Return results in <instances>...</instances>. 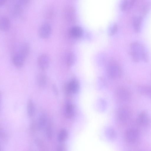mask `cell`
Masks as SVG:
<instances>
[{
    "label": "cell",
    "instance_id": "obj_20",
    "mask_svg": "<svg viewBox=\"0 0 151 151\" xmlns=\"http://www.w3.org/2000/svg\"><path fill=\"white\" fill-rule=\"evenodd\" d=\"M27 111L28 116L31 117L34 115L35 108L34 104L31 99H29L27 102Z\"/></svg>",
    "mask_w": 151,
    "mask_h": 151
},
{
    "label": "cell",
    "instance_id": "obj_19",
    "mask_svg": "<svg viewBox=\"0 0 151 151\" xmlns=\"http://www.w3.org/2000/svg\"><path fill=\"white\" fill-rule=\"evenodd\" d=\"M138 89L142 94L151 99V85L139 86Z\"/></svg>",
    "mask_w": 151,
    "mask_h": 151
},
{
    "label": "cell",
    "instance_id": "obj_24",
    "mask_svg": "<svg viewBox=\"0 0 151 151\" xmlns=\"http://www.w3.org/2000/svg\"><path fill=\"white\" fill-rule=\"evenodd\" d=\"M45 128L47 137L48 139H50L52 136V131L51 123L50 121L48 122Z\"/></svg>",
    "mask_w": 151,
    "mask_h": 151
},
{
    "label": "cell",
    "instance_id": "obj_28",
    "mask_svg": "<svg viewBox=\"0 0 151 151\" xmlns=\"http://www.w3.org/2000/svg\"><path fill=\"white\" fill-rule=\"evenodd\" d=\"M56 151H66V149L63 145H60L57 147Z\"/></svg>",
    "mask_w": 151,
    "mask_h": 151
},
{
    "label": "cell",
    "instance_id": "obj_23",
    "mask_svg": "<svg viewBox=\"0 0 151 151\" xmlns=\"http://www.w3.org/2000/svg\"><path fill=\"white\" fill-rule=\"evenodd\" d=\"M106 135L107 137L111 140H114L116 137V131L111 128H107L105 132Z\"/></svg>",
    "mask_w": 151,
    "mask_h": 151
},
{
    "label": "cell",
    "instance_id": "obj_11",
    "mask_svg": "<svg viewBox=\"0 0 151 151\" xmlns=\"http://www.w3.org/2000/svg\"><path fill=\"white\" fill-rule=\"evenodd\" d=\"M29 49L30 47L29 43L27 42H24L20 44L17 53L25 59L29 54Z\"/></svg>",
    "mask_w": 151,
    "mask_h": 151
},
{
    "label": "cell",
    "instance_id": "obj_27",
    "mask_svg": "<svg viewBox=\"0 0 151 151\" xmlns=\"http://www.w3.org/2000/svg\"><path fill=\"white\" fill-rule=\"evenodd\" d=\"M52 9H50V10L46 11L47 12V13H46V17H47L48 18H51L52 17L53 15L54 12Z\"/></svg>",
    "mask_w": 151,
    "mask_h": 151
},
{
    "label": "cell",
    "instance_id": "obj_26",
    "mask_svg": "<svg viewBox=\"0 0 151 151\" xmlns=\"http://www.w3.org/2000/svg\"><path fill=\"white\" fill-rule=\"evenodd\" d=\"M118 27L117 25L116 24L113 25L111 28L109 34L110 35H112L114 34L117 31Z\"/></svg>",
    "mask_w": 151,
    "mask_h": 151
},
{
    "label": "cell",
    "instance_id": "obj_30",
    "mask_svg": "<svg viewBox=\"0 0 151 151\" xmlns=\"http://www.w3.org/2000/svg\"><path fill=\"white\" fill-rule=\"evenodd\" d=\"M6 1L5 0H0V5L1 6L4 4L5 3Z\"/></svg>",
    "mask_w": 151,
    "mask_h": 151
},
{
    "label": "cell",
    "instance_id": "obj_1",
    "mask_svg": "<svg viewBox=\"0 0 151 151\" xmlns=\"http://www.w3.org/2000/svg\"><path fill=\"white\" fill-rule=\"evenodd\" d=\"M130 53L132 60L135 62L140 60L145 62L148 60V54L145 48L138 42L134 41L131 43Z\"/></svg>",
    "mask_w": 151,
    "mask_h": 151
},
{
    "label": "cell",
    "instance_id": "obj_12",
    "mask_svg": "<svg viewBox=\"0 0 151 151\" xmlns=\"http://www.w3.org/2000/svg\"><path fill=\"white\" fill-rule=\"evenodd\" d=\"M49 120L45 114L40 115L38 117L37 123L38 129L41 130L46 127Z\"/></svg>",
    "mask_w": 151,
    "mask_h": 151
},
{
    "label": "cell",
    "instance_id": "obj_25",
    "mask_svg": "<svg viewBox=\"0 0 151 151\" xmlns=\"http://www.w3.org/2000/svg\"><path fill=\"white\" fill-rule=\"evenodd\" d=\"M99 103L97 105L99 107L100 110L103 111L105 109L106 105V103L104 100L102 99L100 100V101H99Z\"/></svg>",
    "mask_w": 151,
    "mask_h": 151
},
{
    "label": "cell",
    "instance_id": "obj_7",
    "mask_svg": "<svg viewBox=\"0 0 151 151\" xmlns=\"http://www.w3.org/2000/svg\"><path fill=\"white\" fill-rule=\"evenodd\" d=\"M79 86L78 81L76 79H73L67 85L66 92L68 94L76 93L79 91Z\"/></svg>",
    "mask_w": 151,
    "mask_h": 151
},
{
    "label": "cell",
    "instance_id": "obj_5",
    "mask_svg": "<svg viewBox=\"0 0 151 151\" xmlns=\"http://www.w3.org/2000/svg\"><path fill=\"white\" fill-rule=\"evenodd\" d=\"M51 25L47 22L42 24L39 27L38 30L39 36L44 39L48 37L51 35Z\"/></svg>",
    "mask_w": 151,
    "mask_h": 151
},
{
    "label": "cell",
    "instance_id": "obj_13",
    "mask_svg": "<svg viewBox=\"0 0 151 151\" xmlns=\"http://www.w3.org/2000/svg\"><path fill=\"white\" fill-rule=\"evenodd\" d=\"M25 58L18 53L13 55L12 61L14 65L17 67L21 68L23 65Z\"/></svg>",
    "mask_w": 151,
    "mask_h": 151
},
{
    "label": "cell",
    "instance_id": "obj_22",
    "mask_svg": "<svg viewBox=\"0 0 151 151\" xmlns=\"http://www.w3.org/2000/svg\"><path fill=\"white\" fill-rule=\"evenodd\" d=\"M68 137V133L67 131L65 129H62L58 134V140L60 142H63L66 140Z\"/></svg>",
    "mask_w": 151,
    "mask_h": 151
},
{
    "label": "cell",
    "instance_id": "obj_17",
    "mask_svg": "<svg viewBox=\"0 0 151 151\" xmlns=\"http://www.w3.org/2000/svg\"><path fill=\"white\" fill-rule=\"evenodd\" d=\"M37 83L39 88H45L47 83V79L46 76L42 73L38 75L37 78Z\"/></svg>",
    "mask_w": 151,
    "mask_h": 151
},
{
    "label": "cell",
    "instance_id": "obj_14",
    "mask_svg": "<svg viewBox=\"0 0 151 151\" xmlns=\"http://www.w3.org/2000/svg\"><path fill=\"white\" fill-rule=\"evenodd\" d=\"M10 22L9 18L6 16L3 15L0 18V28L3 31H6L9 28Z\"/></svg>",
    "mask_w": 151,
    "mask_h": 151
},
{
    "label": "cell",
    "instance_id": "obj_4",
    "mask_svg": "<svg viewBox=\"0 0 151 151\" xmlns=\"http://www.w3.org/2000/svg\"><path fill=\"white\" fill-rule=\"evenodd\" d=\"M117 97L119 100L126 101L129 100L132 97L130 90L125 87H121L118 88L116 92Z\"/></svg>",
    "mask_w": 151,
    "mask_h": 151
},
{
    "label": "cell",
    "instance_id": "obj_29",
    "mask_svg": "<svg viewBox=\"0 0 151 151\" xmlns=\"http://www.w3.org/2000/svg\"><path fill=\"white\" fill-rule=\"evenodd\" d=\"M52 89L53 91L54 92V93H55V94L57 95L58 92V90L57 89V88L54 85H53L52 86Z\"/></svg>",
    "mask_w": 151,
    "mask_h": 151
},
{
    "label": "cell",
    "instance_id": "obj_2",
    "mask_svg": "<svg viewBox=\"0 0 151 151\" xmlns=\"http://www.w3.org/2000/svg\"><path fill=\"white\" fill-rule=\"evenodd\" d=\"M106 70L108 76L111 78L118 79L122 75V71L121 67L114 61H110L108 63Z\"/></svg>",
    "mask_w": 151,
    "mask_h": 151
},
{
    "label": "cell",
    "instance_id": "obj_16",
    "mask_svg": "<svg viewBox=\"0 0 151 151\" xmlns=\"http://www.w3.org/2000/svg\"><path fill=\"white\" fill-rule=\"evenodd\" d=\"M68 32L70 35L71 37L77 38L80 37L82 35L83 31L80 27L74 26L69 29Z\"/></svg>",
    "mask_w": 151,
    "mask_h": 151
},
{
    "label": "cell",
    "instance_id": "obj_6",
    "mask_svg": "<svg viewBox=\"0 0 151 151\" xmlns=\"http://www.w3.org/2000/svg\"><path fill=\"white\" fill-rule=\"evenodd\" d=\"M50 58L46 53H43L40 55L37 58V63L39 68L42 70L46 69L50 64Z\"/></svg>",
    "mask_w": 151,
    "mask_h": 151
},
{
    "label": "cell",
    "instance_id": "obj_10",
    "mask_svg": "<svg viewBox=\"0 0 151 151\" xmlns=\"http://www.w3.org/2000/svg\"><path fill=\"white\" fill-rule=\"evenodd\" d=\"M143 21V17L140 15L134 16L132 19V24L134 31L139 32L141 31Z\"/></svg>",
    "mask_w": 151,
    "mask_h": 151
},
{
    "label": "cell",
    "instance_id": "obj_15",
    "mask_svg": "<svg viewBox=\"0 0 151 151\" xmlns=\"http://www.w3.org/2000/svg\"><path fill=\"white\" fill-rule=\"evenodd\" d=\"M64 107V112L66 116L68 118L72 117L74 114V109L72 103L69 101H67Z\"/></svg>",
    "mask_w": 151,
    "mask_h": 151
},
{
    "label": "cell",
    "instance_id": "obj_18",
    "mask_svg": "<svg viewBox=\"0 0 151 151\" xmlns=\"http://www.w3.org/2000/svg\"><path fill=\"white\" fill-rule=\"evenodd\" d=\"M135 3V0H124L121 3V9L123 11L129 9L133 6Z\"/></svg>",
    "mask_w": 151,
    "mask_h": 151
},
{
    "label": "cell",
    "instance_id": "obj_3",
    "mask_svg": "<svg viewBox=\"0 0 151 151\" xmlns=\"http://www.w3.org/2000/svg\"><path fill=\"white\" fill-rule=\"evenodd\" d=\"M132 115L130 109L127 106L119 107L117 111V116L118 120L121 122H125L128 120Z\"/></svg>",
    "mask_w": 151,
    "mask_h": 151
},
{
    "label": "cell",
    "instance_id": "obj_8",
    "mask_svg": "<svg viewBox=\"0 0 151 151\" xmlns=\"http://www.w3.org/2000/svg\"><path fill=\"white\" fill-rule=\"evenodd\" d=\"M150 121L149 117L147 112L143 111L140 112L137 118V123L141 126H146L148 125Z\"/></svg>",
    "mask_w": 151,
    "mask_h": 151
},
{
    "label": "cell",
    "instance_id": "obj_9",
    "mask_svg": "<svg viewBox=\"0 0 151 151\" xmlns=\"http://www.w3.org/2000/svg\"><path fill=\"white\" fill-rule=\"evenodd\" d=\"M138 131L134 128H130L127 131L125 136L127 140L130 142H133L136 141L139 137Z\"/></svg>",
    "mask_w": 151,
    "mask_h": 151
},
{
    "label": "cell",
    "instance_id": "obj_21",
    "mask_svg": "<svg viewBox=\"0 0 151 151\" xmlns=\"http://www.w3.org/2000/svg\"><path fill=\"white\" fill-rule=\"evenodd\" d=\"M75 57L72 53L70 52L66 53L65 55V60L67 65L70 67L72 65L75 61Z\"/></svg>",
    "mask_w": 151,
    "mask_h": 151
}]
</instances>
